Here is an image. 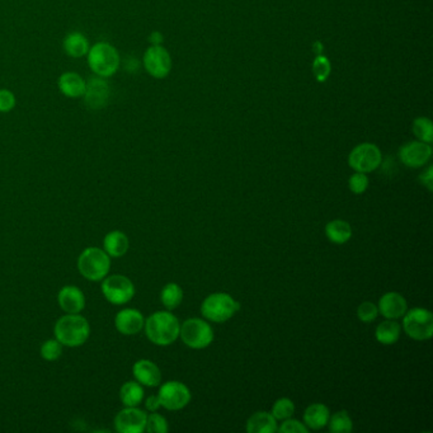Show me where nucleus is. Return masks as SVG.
Segmentation results:
<instances>
[{
    "label": "nucleus",
    "mask_w": 433,
    "mask_h": 433,
    "mask_svg": "<svg viewBox=\"0 0 433 433\" xmlns=\"http://www.w3.org/2000/svg\"><path fill=\"white\" fill-rule=\"evenodd\" d=\"M295 413L294 402L289 398L278 399L272 407V416L277 421H285L291 418Z\"/></svg>",
    "instance_id": "c85d7f7f"
},
{
    "label": "nucleus",
    "mask_w": 433,
    "mask_h": 433,
    "mask_svg": "<svg viewBox=\"0 0 433 433\" xmlns=\"http://www.w3.org/2000/svg\"><path fill=\"white\" fill-rule=\"evenodd\" d=\"M330 417V412L327 405L315 403L306 408L304 413V423L309 429L318 431L328 424Z\"/></svg>",
    "instance_id": "aec40b11"
},
{
    "label": "nucleus",
    "mask_w": 433,
    "mask_h": 433,
    "mask_svg": "<svg viewBox=\"0 0 433 433\" xmlns=\"http://www.w3.org/2000/svg\"><path fill=\"white\" fill-rule=\"evenodd\" d=\"M325 235L335 244H346L352 237V228L345 220H332L325 226Z\"/></svg>",
    "instance_id": "b1692460"
},
{
    "label": "nucleus",
    "mask_w": 433,
    "mask_h": 433,
    "mask_svg": "<svg viewBox=\"0 0 433 433\" xmlns=\"http://www.w3.org/2000/svg\"><path fill=\"white\" fill-rule=\"evenodd\" d=\"M314 50L317 51V54H320V52H322V50H323V46H322V45H320L319 42H317V44L314 45Z\"/></svg>",
    "instance_id": "a19ab883"
},
{
    "label": "nucleus",
    "mask_w": 433,
    "mask_h": 433,
    "mask_svg": "<svg viewBox=\"0 0 433 433\" xmlns=\"http://www.w3.org/2000/svg\"><path fill=\"white\" fill-rule=\"evenodd\" d=\"M432 148L423 141H413L403 145L399 151L402 163L409 168L423 167L431 159Z\"/></svg>",
    "instance_id": "ddd939ff"
},
{
    "label": "nucleus",
    "mask_w": 433,
    "mask_h": 433,
    "mask_svg": "<svg viewBox=\"0 0 433 433\" xmlns=\"http://www.w3.org/2000/svg\"><path fill=\"white\" fill-rule=\"evenodd\" d=\"M145 431L149 433H167V419L161 414L156 413V412H153L151 416H148V418H146Z\"/></svg>",
    "instance_id": "2f4dec72"
},
{
    "label": "nucleus",
    "mask_w": 433,
    "mask_h": 433,
    "mask_svg": "<svg viewBox=\"0 0 433 433\" xmlns=\"http://www.w3.org/2000/svg\"><path fill=\"white\" fill-rule=\"evenodd\" d=\"M130 242L126 234H123L122 231L113 230L110 231L103 240L104 252L110 257L118 258L122 255L128 253Z\"/></svg>",
    "instance_id": "4be33fe9"
},
{
    "label": "nucleus",
    "mask_w": 433,
    "mask_h": 433,
    "mask_svg": "<svg viewBox=\"0 0 433 433\" xmlns=\"http://www.w3.org/2000/svg\"><path fill=\"white\" fill-rule=\"evenodd\" d=\"M151 41L154 45H159L163 41V36L159 32H153L151 36Z\"/></svg>",
    "instance_id": "ea45409f"
},
{
    "label": "nucleus",
    "mask_w": 433,
    "mask_h": 433,
    "mask_svg": "<svg viewBox=\"0 0 433 433\" xmlns=\"http://www.w3.org/2000/svg\"><path fill=\"white\" fill-rule=\"evenodd\" d=\"M144 65L151 76L161 79L165 78L172 69V58L164 47L154 45L145 52Z\"/></svg>",
    "instance_id": "f8f14e48"
},
{
    "label": "nucleus",
    "mask_w": 433,
    "mask_h": 433,
    "mask_svg": "<svg viewBox=\"0 0 433 433\" xmlns=\"http://www.w3.org/2000/svg\"><path fill=\"white\" fill-rule=\"evenodd\" d=\"M348 187L355 195H362L369 188V178L366 173L356 172L350 177L348 180Z\"/></svg>",
    "instance_id": "473e14b6"
},
{
    "label": "nucleus",
    "mask_w": 433,
    "mask_h": 433,
    "mask_svg": "<svg viewBox=\"0 0 433 433\" xmlns=\"http://www.w3.org/2000/svg\"><path fill=\"white\" fill-rule=\"evenodd\" d=\"M86 103L92 110H99L108 102L110 87L107 81L101 78H91L86 86Z\"/></svg>",
    "instance_id": "2eb2a0df"
},
{
    "label": "nucleus",
    "mask_w": 433,
    "mask_h": 433,
    "mask_svg": "<svg viewBox=\"0 0 433 433\" xmlns=\"http://www.w3.org/2000/svg\"><path fill=\"white\" fill-rule=\"evenodd\" d=\"M312 73L319 81H327L330 73V64L328 58H324V56H318L315 58V61L312 64Z\"/></svg>",
    "instance_id": "f704fd0d"
},
{
    "label": "nucleus",
    "mask_w": 433,
    "mask_h": 433,
    "mask_svg": "<svg viewBox=\"0 0 433 433\" xmlns=\"http://www.w3.org/2000/svg\"><path fill=\"white\" fill-rule=\"evenodd\" d=\"M88 63L93 73L102 78L113 76L120 66V55L110 44L98 42L88 51Z\"/></svg>",
    "instance_id": "39448f33"
},
{
    "label": "nucleus",
    "mask_w": 433,
    "mask_h": 433,
    "mask_svg": "<svg viewBox=\"0 0 433 433\" xmlns=\"http://www.w3.org/2000/svg\"><path fill=\"white\" fill-rule=\"evenodd\" d=\"M277 431L281 433H307L309 428L306 427L305 423H301L300 421L292 419V418H287L277 428Z\"/></svg>",
    "instance_id": "c9c22d12"
},
{
    "label": "nucleus",
    "mask_w": 433,
    "mask_h": 433,
    "mask_svg": "<svg viewBox=\"0 0 433 433\" xmlns=\"http://www.w3.org/2000/svg\"><path fill=\"white\" fill-rule=\"evenodd\" d=\"M145 333L151 343L156 346H169L179 337L178 319L172 312H158L145 320Z\"/></svg>",
    "instance_id": "f257e3e1"
},
{
    "label": "nucleus",
    "mask_w": 433,
    "mask_h": 433,
    "mask_svg": "<svg viewBox=\"0 0 433 433\" xmlns=\"http://www.w3.org/2000/svg\"><path fill=\"white\" fill-rule=\"evenodd\" d=\"M78 270L89 281H101L107 277L111 270V257L104 249L89 247L78 258Z\"/></svg>",
    "instance_id": "7ed1b4c3"
},
{
    "label": "nucleus",
    "mask_w": 433,
    "mask_h": 433,
    "mask_svg": "<svg viewBox=\"0 0 433 433\" xmlns=\"http://www.w3.org/2000/svg\"><path fill=\"white\" fill-rule=\"evenodd\" d=\"M41 357L46 361H56L63 355V345L55 338L49 340L41 346Z\"/></svg>",
    "instance_id": "7c9ffc66"
},
{
    "label": "nucleus",
    "mask_w": 433,
    "mask_h": 433,
    "mask_svg": "<svg viewBox=\"0 0 433 433\" xmlns=\"http://www.w3.org/2000/svg\"><path fill=\"white\" fill-rule=\"evenodd\" d=\"M161 300L168 310H173L175 307H178L183 300V290L177 283H168L161 292Z\"/></svg>",
    "instance_id": "bb28decb"
},
{
    "label": "nucleus",
    "mask_w": 433,
    "mask_h": 433,
    "mask_svg": "<svg viewBox=\"0 0 433 433\" xmlns=\"http://www.w3.org/2000/svg\"><path fill=\"white\" fill-rule=\"evenodd\" d=\"M148 414L138 407H126L115 418L116 431L120 433H141L145 431Z\"/></svg>",
    "instance_id": "9b49d317"
},
{
    "label": "nucleus",
    "mask_w": 433,
    "mask_h": 433,
    "mask_svg": "<svg viewBox=\"0 0 433 433\" xmlns=\"http://www.w3.org/2000/svg\"><path fill=\"white\" fill-rule=\"evenodd\" d=\"M277 428V419L268 412H255L249 417L245 426L248 433H275Z\"/></svg>",
    "instance_id": "6ab92c4d"
},
{
    "label": "nucleus",
    "mask_w": 433,
    "mask_h": 433,
    "mask_svg": "<svg viewBox=\"0 0 433 433\" xmlns=\"http://www.w3.org/2000/svg\"><path fill=\"white\" fill-rule=\"evenodd\" d=\"M145 407H146V409L149 410V412H156V410L162 407L161 399H159L158 395H151V397L145 400Z\"/></svg>",
    "instance_id": "58836bf2"
},
{
    "label": "nucleus",
    "mask_w": 433,
    "mask_h": 433,
    "mask_svg": "<svg viewBox=\"0 0 433 433\" xmlns=\"http://www.w3.org/2000/svg\"><path fill=\"white\" fill-rule=\"evenodd\" d=\"M239 309L240 304L233 296L224 292L210 295L201 305L203 318L214 323H224L233 318Z\"/></svg>",
    "instance_id": "20e7f679"
},
{
    "label": "nucleus",
    "mask_w": 433,
    "mask_h": 433,
    "mask_svg": "<svg viewBox=\"0 0 433 433\" xmlns=\"http://www.w3.org/2000/svg\"><path fill=\"white\" fill-rule=\"evenodd\" d=\"M382 156L380 149L374 144H361L356 146L348 156L350 167L356 172L370 173L380 167Z\"/></svg>",
    "instance_id": "1a4fd4ad"
},
{
    "label": "nucleus",
    "mask_w": 433,
    "mask_h": 433,
    "mask_svg": "<svg viewBox=\"0 0 433 433\" xmlns=\"http://www.w3.org/2000/svg\"><path fill=\"white\" fill-rule=\"evenodd\" d=\"M158 397L163 408L168 410L183 409L191 402V392L183 382H168L163 384Z\"/></svg>",
    "instance_id": "9d476101"
},
{
    "label": "nucleus",
    "mask_w": 433,
    "mask_h": 433,
    "mask_svg": "<svg viewBox=\"0 0 433 433\" xmlns=\"http://www.w3.org/2000/svg\"><path fill=\"white\" fill-rule=\"evenodd\" d=\"M133 374L136 382L144 387H159L162 382V372L151 360H139L135 362Z\"/></svg>",
    "instance_id": "a211bd4d"
},
{
    "label": "nucleus",
    "mask_w": 433,
    "mask_h": 433,
    "mask_svg": "<svg viewBox=\"0 0 433 433\" xmlns=\"http://www.w3.org/2000/svg\"><path fill=\"white\" fill-rule=\"evenodd\" d=\"M328 426H330V432L348 433L352 431L353 423L346 410H340V412H335L333 416L330 417Z\"/></svg>",
    "instance_id": "cd10ccee"
},
{
    "label": "nucleus",
    "mask_w": 433,
    "mask_h": 433,
    "mask_svg": "<svg viewBox=\"0 0 433 433\" xmlns=\"http://www.w3.org/2000/svg\"><path fill=\"white\" fill-rule=\"evenodd\" d=\"M377 309L384 318L399 319L402 318L408 310V304L403 295L398 292H387L380 297Z\"/></svg>",
    "instance_id": "dca6fc26"
},
{
    "label": "nucleus",
    "mask_w": 433,
    "mask_h": 433,
    "mask_svg": "<svg viewBox=\"0 0 433 433\" xmlns=\"http://www.w3.org/2000/svg\"><path fill=\"white\" fill-rule=\"evenodd\" d=\"M58 302L66 314H81L86 307V296L76 286H64L58 291Z\"/></svg>",
    "instance_id": "f3484780"
},
{
    "label": "nucleus",
    "mask_w": 433,
    "mask_h": 433,
    "mask_svg": "<svg viewBox=\"0 0 433 433\" xmlns=\"http://www.w3.org/2000/svg\"><path fill=\"white\" fill-rule=\"evenodd\" d=\"M16 106V97L8 89H0V112L6 113L12 111Z\"/></svg>",
    "instance_id": "e433bc0d"
},
{
    "label": "nucleus",
    "mask_w": 433,
    "mask_h": 433,
    "mask_svg": "<svg viewBox=\"0 0 433 433\" xmlns=\"http://www.w3.org/2000/svg\"><path fill=\"white\" fill-rule=\"evenodd\" d=\"M64 50L71 58H81L89 51L87 37L81 32H73L64 40Z\"/></svg>",
    "instance_id": "393cba45"
},
{
    "label": "nucleus",
    "mask_w": 433,
    "mask_h": 433,
    "mask_svg": "<svg viewBox=\"0 0 433 433\" xmlns=\"http://www.w3.org/2000/svg\"><path fill=\"white\" fill-rule=\"evenodd\" d=\"M91 325L81 314H66L55 324V338L63 346L79 347L88 341Z\"/></svg>",
    "instance_id": "f03ea898"
},
{
    "label": "nucleus",
    "mask_w": 433,
    "mask_h": 433,
    "mask_svg": "<svg viewBox=\"0 0 433 433\" xmlns=\"http://www.w3.org/2000/svg\"><path fill=\"white\" fill-rule=\"evenodd\" d=\"M422 185L427 188L428 191L432 192L433 190V167H428L426 172L419 175Z\"/></svg>",
    "instance_id": "4c0bfd02"
},
{
    "label": "nucleus",
    "mask_w": 433,
    "mask_h": 433,
    "mask_svg": "<svg viewBox=\"0 0 433 433\" xmlns=\"http://www.w3.org/2000/svg\"><path fill=\"white\" fill-rule=\"evenodd\" d=\"M379 315V309L375 304L365 301L361 305L358 306L357 317L362 323H371L372 320H375Z\"/></svg>",
    "instance_id": "72a5a7b5"
},
{
    "label": "nucleus",
    "mask_w": 433,
    "mask_h": 433,
    "mask_svg": "<svg viewBox=\"0 0 433 433\" xmlns=\"http://www.w3.org/2000/svg\"><path fill=\"white\" fill-rule=\"evenodd\" d=\"M115 325L121 335H138L144 328V315L138 309H123L121 312H117Z\"/></svg>",
    "instance_id": "4468645a"
},
{
    "label": "nucleus",
    "mask_w": 433,
    "mask_h": 433,
    "mask_svg": "<svg viewBox=\"0 0 433 433\" xmlns=\"http://www.w3.org/2000/svg\"><path fill=\"white\" fill-rule=\"evenodd\" d=\"M87 83L76 73H65L58 79V89L66 97L78 98L83 97L86 93Z\"/></svg>",
    "instance_id": "412c9836"
},
{
    "label": "nucleus",
    "mask_w": 433,
    "mask_h": 433,
    "mask_svg": "<svg viewBox=\"0 0 433 433\" xmlns=\"http://www.w3.org/2000/svg\"><path fill=\"white\" fill-rule=\"evenodd\" d=\"M102 294L113 305H123L133 300L135 286L133 281L122 275H113L104 277L102 283Z\"/></svg>",
    "instance_id": "6e6552de"
},
{
    "label": "nucleus",
    "mask_w": 433,
    "mask_h": 433,
    "mask_svg": "<svg viewBox=\"0 0 433 433\" xmlns=\"http://www.w3.org/2000/svg\"><path fill=\"white\" fill-rule=\"evenodd\" d=\"M413 131L416 133L417 138L423 141V143H427L431 144L433 140V128L432 122L429 121L428 118H417L414 123H413Z\"/></svg>",
    "instance_id": "c756f323"
},
{
    "label": "nucleus",
    "mask_w": 433,
    "mask_h": 433,
    "mask_svg": "<svg viewBox=\"0 0 433 433\" xmlns=\"http://www.w3.org/2000/svg\"><path fill=\"white\" fill-rule=\"evenodd\" d=\"M179 335L185 346L193 350H203L214 341V330L203 319H187L180 325Z\"/></svg>",
    "instance_id": "423d86ee"
},
{
    "label": "nucleus",
    "mask_w": 433,
    "mask_h": 433,
    "mask_svg": "<svg viewBox=\"0 0 433 433\" xmlns=\"http://www.w3.org/2000/svg\"><path fill=\"white\" fill-rule=\"evenodd\" d=\"M400 333H402L400 324L395 322V319H387L377 325L375 337L379 343L385 346H392L399 341Z\"/></svg>",
    "instance_id": "5701e85b"
},
{
    "label": "nucleus",
    "mask_w": 433,
    "mask_h": 433,
    "mask_svg": "<svg viewBox=\"0 0 433 433\" xmlns=\"http://www.w3.org/2000/svg\"><path fill=\"white\" fill-rule=\"evenodd\" d=\"M120 399L125 407H138L144 399V389L138 382H125L120 389Z\"/></svg>",
    "instance_id": "a878e982"
},
{
    "label": "nucleus",
    "mask_w": 433,
    "mask_h": 433,
    "mask_svg": "<svg viewBox=\"0 0 433 433\" xmlns=\"http://www.w3.org/2000/svg\"><path fill=\"white\" fill-rule=\"evenodd\" d=\"M403 328L412 340L427 341L433 335L432 312L424 307L407 310L403 315Z\"/></svg>",
    "instance_id": "0eeeda50"
}]
</instances>
